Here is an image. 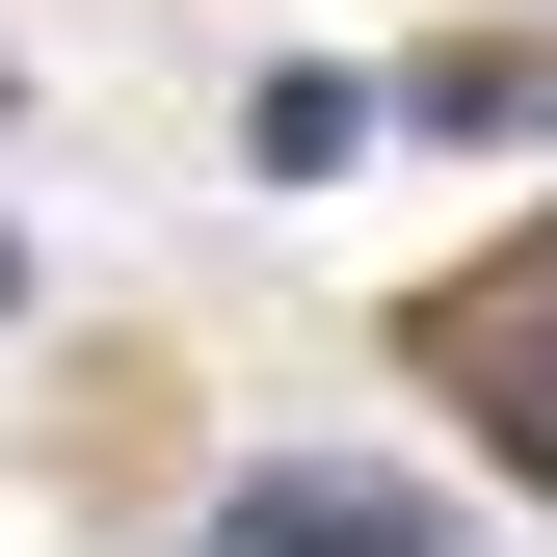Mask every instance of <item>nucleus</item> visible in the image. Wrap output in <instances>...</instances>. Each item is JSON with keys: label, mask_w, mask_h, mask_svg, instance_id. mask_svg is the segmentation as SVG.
Segmentation results:
<instances>
[{"label": "nucleus", "mask_w": 557, "mask_h": 557, "mask_svg": "<svg viewBox=\"0 0 557 557\" xmlns=\"http://www.w3.org/2000/svg\"><path fill=\"white\" fill-rule=\"evenodd\" d=\"M213 531L239 557H425V505H372V478H239Z\"/></svg>", "instance_id": "f03ea898"}, {"label": "nucleus", "mask_w": 557, "mask_h": 557, "mask_svg": "<svg viewBox=\"0 0 557 557\" xmlns=\"http://www.w3.org/2000/svg\"><path fill=\"white\" fill-rule=\"evenodd\" d=\"M425 372H451L478 425H505V451L557 478V293H451V319H425Z\"/></svg>", "instance_id": "f257e3e1"}, {"label": "nucleus", "mask_w": 557, "mask_h": 557, "mask_svg": "<svg viewBox=\"0 0 557 557\" xmlns=\"http://www.w3.org/2000/svg\"><path fill=\"white\" fill-rule=\"evenodd\" d=\"M0 107H27V81H0Z\"/></svg>", "instance_id": "423d86ee"}, {"label": "nucleus", "mask_w": 557, "mask_h": 557, "mask_svg": "<svg viewBox=\"0 0 557 557\" xmlns=\"http://www.w3.org/2000/svg\"><path fill=\"white\" fill-rule=\"evenodd\" d=\"M0 319H27V265H0Z\"/></svg>", "instance_id": "39448f33"}, {"label": "nucleus", "mask_w": 557, "mask_h": 557, "mask_svg": "<svg viewBox=\"0 0 557 557\" xmlns=\"http://www.w3.org/2000/svg\"><path fill=\"white\" fill-rule=\"evenodd\" d=\"M239 160H265V186H319V160H372V81H265V107H239Z\"/></svg>", "instance_id": "7ed1b4c3"}, {"label": "nucleus", "mask_w": 557, "mask_h": 557, "mask_svg": "<svg viewBox=\"0 0 557 557\" xmlns=\"http://www.w3.org/2000/svg\"><path fill=\"white\" fill-rule=\"evenodd\" d=\"M425 133H557V53H451V81H425Z\"/></svg>", "instance_id": "20e7f679"}]
</instances>
